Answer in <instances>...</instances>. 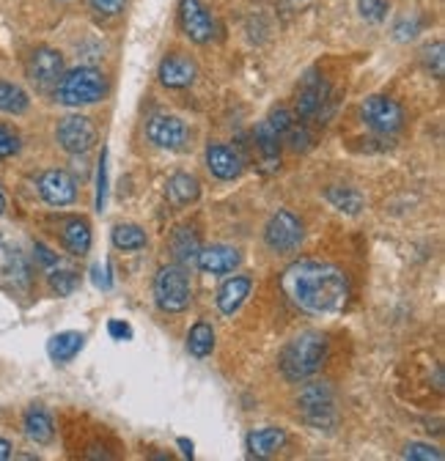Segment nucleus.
I'll return each instance as SVG.
<instances>
[{"mask_svg": "<svg viewBox=\"0 0 445 461\" xmlns=\"http://www.w3.org/2000/svg\"><path fill=\"white\" fill-rule=\"evenodd\" d=\"M286 297L305 313L330 316L344 311L350 303V277L332 264L300 261L284 272Z\"/></svg>", "mask_w": 445, "mask_h": 461, "instance_id": "1", "label": "nucleus"}, {"mask_svg": "<svg viewBox=\"0 0 445 461\" xmlns=\"http://www.w3.org/2000/svg\"><path fill=\"white\" fill-rule=\"evenodd\" d=\"M327 357V338L322 332L297 335L281 355V371L289 382H303L313 376Z\"/></svg>", "mask_w": 445, "mask_h": 461, "instance_id": "2", "label": "nucleus"}, {"mask_svg": "<svg viewBox=\"0 0 445 461\" xmlns=\"http://www.w3.org/2000/svg\"><path fill=\"white\" fill-rule=\"evenodd\" d=\"M107 94V80L96 67H77L67 75H61L55 86V99L67 107H83L96 104Z\"/></svg>", "mask_w": 445, "mask_h": 461, "instance_id": "3", "label": "nucleus"}, {"mask_svg": "<svg viewBox=\"0 0 445 461\" xmlns=\"http://www.w3.org/2000/svg\"><path fill=\"white\" fill-rule=\"evenodd\" d=\"M154 300H157L159 311H165V313H182V311H187V305L193 300L190 275L179 264L162 267L157 272V280H154Z\"/></svg>", "mask_w": 445, "mask_h": 461, "instance_id": "4", "label": "nucleus"}, {"mask_svg": "<svg viewBox=\"0 0 445 461\" xmlns=\"http://www.w3.org/2000/svg\"><path fill=\"white\" fill-rule=\"evenodd\" d=\"M360 115L368 130L379 132V135H394L402 130L404 124V110L396 99L391 96H382V94H374L368 96L363 104H360Z\"/></svg>", "mask_w": 445, "mask_h": 461, "instance_id": "5", "label": "nucleus"}, {"mask_svg": "<svg viewBox=\"0 0 445 461\" xmlns=\"http://www.w3.org/2000/svg\"><path fill=\"white\" fill-rule=\"evenodd\" d=\"M300 410H303V418L316 426V429H324V426H332L336 423V401H332V390L327 382H313L308 384L300 398Z\"/></svg>", "mask_w": 445, "mask_h": 461, "instance_id": "6", "label": "nucleus"}, {"mask_svg": "<svg viewBox=\"0 0 445 461\" xmlns=\"http://www.w3.org/2000/svg\"><path fill=\"white\" fill-rule=\"evenodd\" d=\"M303 237H305L303 222L292 212H286V209L275 212L269 217L267 228H264V240H267L269 250H275V253H292V250H297Z\"/></svg>", "mask_w": 445, "mask_h": 461, "instance_id": "7", "label": "nucleus"}, {"mask_svg": "<svg viewBox=\"0 0 445 461\" xmlns=\"http://www.w3.org/2000/svg\"><path fill=\"white\" fill-rule=\"evenodd\" d=\"M28 80L39 88L47 91L52 86H59L61 75H64V55L52 47H36L28 58Z\"/></svg>", "mask_w": 445, "mask_h": 461, "instance_id": "8", "label": "nucleus"}, {"mask_svg": "<svg viewBox=\"0 0 445 461\" xmlns=\"http://www.w3.org/2000/svg\"><path fill=\"white\" fill-rule=\"evenodd\" d=\"M0 285L14 294H23L31 288V264L20 253V248L6 240H0Z\"/></svg>", "mask_w": 445, "mask_h": 461, "instance_id": "9", "label": "nucleus"}, {"mask_svg": "<svg viewBox=\"0 0 445 461\" xmlns=\"http://www.w3.org/2000/svg\"><path fill=\"white\" fill-rule=\"evenodd\" d=\"M55 140L69 154H86L96 143V127L86 115H67V119H61L59 130H55Z\"/></svg>", "mask_w": 445, "mask_h": 461, "instance_id": "10", "label": "nucleus"}, {"mask_svg": "<svg viewBox=\"0 0 445 461\" xmlns=\"http://www.w3.org/2000/svg\"><path fill=\"white\" fill-rule=\"evenodd\" d=\"M146 135L154 146L159 149H168V151H179L185 149L190 132H187V124L177 115H154L146 127Z\"/></svg>", "mask_w": 445, "mask_h": 461, "instance_id": "11", "label": "nucleus"}, {"mask_svg": "<svg viewBox=\"0 0 445 461\" xmlns=\"http://www.w3.org/2000/svg\"><path fill=\"white\" fill-rule=\"evenodd\" d=\"M179 25L185 36L195 44H206L214 33V23L201 0H182L179 4Z\"/></svg>", "mask_w": 445, "mask_h": 461, "instance_id": "12", "label": "nucleus"}, {"mask_svg": "<svg viewBox=\"0 0 445 461\" xmlns=\"http://www.w3.org/2000/svg\"><path fill=\"white\" fill-rule=\"evenodd\" d=\"M39 195L50 206H69L77 198V185L67 170H44L39 176Z\"/></svg>", "mask_w": 445, "mask_h": 461, "instance_id": "13", "label": "nucleus"}, {"mask_svg": "<svg viewBox=\"0 0 445 461\" xmlns=\"http://www.w3.org/2000/svg\"><path fill=\"white\" fill-rule=\"evenodd\" d=\"M327 102H330V86L316 72H308V77L297 91V113L303 119H322Z\"/></svg>", "mask_w": 445, "mask_h": 461, "instance_id": "14", "label": "nucleus"}, {"mask_svg": "<svg viewBox=\"0 0 445 461\" xmlns=\"http://www.w3.org/2000/svg\"><path fill=\"white\" fill-rule=\"evenodd\" d=\"M198 77V67L190 55L185 52H171V55H165L162 58V64H159V83L165 88H187L193 86Z\"/></svg>", "mask_w": 445, "mask_h": 461, "instance_id": "15", "label": "nucleus"}, {"mask_svg": "<svg viewBox=\"0 0 445 461\" xmlns=\"http://www.w3.org/2000/svg\"><path fill=\"white\" fill-rule=\"evenodd\" d=\"M206 167L212 170V176H217L222 182H232L242 173V159L234 149L222 146V143H212L206 149Z\"/></svg>", "mask_w": 445, "mask_h": 461, "instance_id": "16", "label": "nucleus"}, {"mask_svg": "<svg viewBox=\"0 0 445 461\" xmlns=\"http://www.w3.org/2000/svg\"><path fill=\"white\" fill-rule=\"evenodd\" d=\"M198 267L204 272H212V275H226V272H234L242 261L240 250L237 248H229V245H212V248H204L198 250L195 256Z\"/></svg>", "mask_w": 445, "mask_h": 461, "instance_id": "17", "label": "nucleus"}, {"mask_svg": "<svg viewBox=\"0 0 445 461\" xmlns=\"http://www.w3.org/2000/svg\"><path fill=\"white\" fill-rule=\"evenodd\" d=\"M250 288H253V280L245 277V275H237V277L222 283L220 292H217V308H220V313L222 316H234L245 305V300L250 297Z\"/></svg>", "mask_w": 445, "mask_h": 461, "instance_id": "18", "label": "nucleus"}, {"mask_svg": "<svg viewBox=\"0 0 445 461\" xmlns=\"http://www.w3.org/2000/svg\"><path fill=\"white\" fill-rule=\"evenodd\" d=\"M83 346H86V335L83 332H59V335L50 338L47 355H50L52 363L64 366V363H72L80 355Z\"/></svg>", "mask_w": 445, "mask_h": 461, "instance_id": "19", "label": "nucleus"}, {"mask_svg": "<svg viewBox=\"0 0 445 461\" xmlns=\"http://www.w3.org/2000/svg\"><path fill=\"white\" fill-rule=\"evenodd\" d=\"M61 242L72 256H86L91 250V228L83 217H69L61 230Z\"/></svg>", "mask_w": 445, "mask_h": 461, "instance_id": "20", "label": "nucleus"}, {"mask_svg": "<svg viewBox=\"0 0 445 461\" xmlns=\"http://www.w3.org/2000/svg\"><path fill=\"white\" fill-rule=\"evenodd\" d=\"M286 445V431L284 429H275V426H267V429H259L248 437V453L250 456H272Z\"/></svg>", "mask_w": 445, "mask_h": 461, "instance_id": "21", "label": "nucleus"}, {"mask_svg": "<svg viewBox=\"0 0 445 461\" xmlns=\"http://www.w3.org/2000/svg\"><path fill=\"white\" fill-rule=\"evenodd\" d=\"M165 193H168V201L174 206H190L193 201H198L201 185H198L195 176H190V173H174V176L168 179Z\"/></svg>", "mask_w": 445, "mask_h": 461, "instance_id": "22", "label": "nucleus"}, {"mask_svg": "<svg viewBox=\"0 0 445 461\" xmlns=\"http://www.w3.org/2000/svg\"><path fill=\"white\" fill-rule=\"evenodd\" d=\"M23 429H25L28 439H33L36 445H47V442H52V437H55L52 418H50L41 407H31V410L25 412Z\"/></svg>", "mask_w": 445, "mask_h": 461, "instance_id": "23", "label": "nucleus"}, {"mask_svg": "<svg viewBox=\"0 0 445 461\" xmlns=\"http://www.w3.org/2000/svg\"><path fill=\"white\" fill-rule=\"evenodd\" d=\"M256 146H259L261 159H264L267 167L275 170L277 165H281V154H277V149H281V135H277V132L269 127V122H261V124L256 127Z\"/></svg>", "mask_w": 445, "mask_h": 461, "instance_id": "24", "label": "nucleus"}, {"mask_svg": "<svg viewBox=\"0 0 445 461\" xmlns=\"http://www.w3.org/2000/svg\"><path fill=\"white\" fill-rule=\"evenodd\" d=\"M28 107H31V99L20 86H14L9 80H0V113L23 115Z\"/></svg>", "mask_w": 445, "mask_h": 461, "instance_id": "25", "label": "nucleus"}, {"mask_svg": "<svg viewBox=\"0 0 445 461\" xmlns=\"http://www.w3.org/2000/svg\"><path fill=\"white\" fill-rule=\"evenodd\" d=\"M214 349V330L206 321H198L187 335V352L193 357H209Z\"/></svg>", "mask_w": 445, "mask_h": 461, "instance_id": "26", "label": "nucleus"}, {"mask_svg": "<svg viewBox=\"0 0 445 461\" xmlns=\"http://www.w3.org/2000/svg\"><path fill=\"white\" fill-rule=\"evenodd\" d=\"M171 250L179 261H193L198 256V237L193 234V228L182 225L174 230V237H171Z\"/></svg>", "mask_w": 445, "mask_h": 461, "instance_id": "27", "label": "nucleus"}, {"mask_svg": "<svg viewBox=\"0 0 445 461\" xmlns=\"http://www.w3.org/2000/svg\"><path fill=\"white\" fill-rule=\"evenodd\" d=\"M114 245L119 250H141L146 248V234L141 225H132V222H122L114 228Z\"/></svg>", "mask_w": 445, "mask_h": 461, "instance_id": "28", "label": "nucleus"}, {"mask_svg": "<svg viewBox=\"0 0 445 461\" xmlns=\"http://www.w3.org/2000/svg\"><path fill=\"white\" fill-rule=\"evenodd\" d=\"M327 201L336 206L339 212H350V214H358L360 206H363V198L355 190H347V187H330L327 190Z\"/></svg>", "mask_w": 445, "mask_h": 461, "instance_id": "29", "label": "nucleus"}, {"mask_svg": "<svg viewBox=\"0 0 445 461\" xmlns=\"http://www.w3.org/2000/svg\"><path fill=\"white\" fill-rule=\"evenodd\" d=\"M50 288L59 297H69L77 288V272H72V269H52L50 272Z\"/></svg>", "mask_w": 445, "mask_h": 461, "instance_id": "30", "label": "nucleus"}, {"mask_svg": "<svg viewBox=\"0 0 445 461\" xmlns=\"http://www.w3.org/2000/svg\"><path fill=\"white\" fill-rule=\"evenodd\" d=\"M387 0H358V12L368 23H382L387 17Z\"/></svg>", "mask_w": 445, "mask_h": 461, "instance_id": "31", "label": "nucleus"}, {"mask_svg": "<svg viewBox=\"0 0 445 461\" xmlns=\"http://www.w3.org/2000/svg\"><path fill=\"white\" fill-rule=\"evenodd\" d=\"M20 149H23V140H20V135H17L12 127L0 124V159H9V157L20 154Z\"/></svg>", "mask_w": 445, "mask_h": 461, "instance_id": "32", "label": "nucleus"}, {"mask_svg": "<svg viewBox=\"0 0 445 461\" xmlns=\"http://www.w3.org/2000/svg\"><path fill=\"white\" fill-rule=\"evenodd\" d=\"M404 458H413V461H442V453H440L434 445L410 442V445L404 447Z\"/></svg>", "mask_w": 445, "mask_h": 461, "instance_id": "33", "label": "nucleus"}, {"mask_svg": "<svg viewBox=\"0 0 445 461\" xmlns=\"http://www.w3.org/2000/svg\"><path fill=\"white\" fill-rule=\"evenodd\" d=\"M423 61H426L429 72L440 80L442 77V41H434L423 50Z\"/></svg>", "mask_w": 445, "mask_h": 461, "instance_id": "34", "label": "nucleus"}, {"mask_svg": "<svg viewBox=\"0 0 445 461\" xmlns=\"http://www.w3.org/2000/svg\"><path fill=\"white\" fill-rule=\"evenodd\" d=\"M88 4H91V9H94L96 14H102V17H116V14L124 12L127 0H88Z\"/></svg>", "mask_w": 445, "mask_h": 461, "instance_id": "35", "label": "nucleus"}, {"mask_svg": "<svg viewBox=\"0 0 445 461\" xmlns=\"http://www.w3.org/2000/svg\"><path fill=\"white\" fill-rule=\"evenodd\" d=\"M286 140H289V146L295 149V151H300V149H308L311 146V135H308V130L305 127H297L295 122H292V127L286 130V135H284Z\"/></svg>", "mask_w": 445, "mask_h": 461, "instance_id": "36", "label": "nucleus"}, {"mask_svg": "<svg viewBox=\"0 0 445 461\" xmlns=\"http://www.w3.org/2000/svg\"><path fill=\"white\" fill-rule=\"evenodd\" d=\"M107 332L114 335L116 340H130V338H132V327L124 324V321H116V319L107 324Z\"/></svg>", "mask_w": 445, "mask_h": 461, "instance_id": "37", "label": "nucleus"}, {"mask_svg": "<svg viewBox=\"0 0 445 461\" xmlns=\"http://www.w3.org/2000/svg\"><path fill=\"white\" fill-rule=\"evenodd\" d=\"M33 250H36V261H39L41 267H55V264H59V256H55L50 248H44L41 242H36Z\"/></svg>", "mask_w": 445, "mask_h": 461, "instance_id": "38", "label": "nucleus"}, {"mask_svg": "<svg viewBox=\"0 0 445 461\" xmlns=\"http://www.w3.org/2000/svg\"><path fill=\"white\" fill-rule=\"evenodd\" d=\"M415 31H418V23H415V20H413V23H410V20H404V23H399V25H396V39H413V36H415Z\"/></svg>", "mask_w": 445, "mask_h": 461, "instance_id": "39", "label": "nucleus"}, {"mask_svg": "<svg viewBox=\"0 0 445 461\" xmlns=\"http://www.w3.org/2000/svg\"><path fill=\"white\" fill-rule=\"evenodd\" d=\"M6 458H12V445L6 439H0V461H6Z\"/></svg>", "mask_w": 445, "mask_h": 461, "instance_id": "40", "label": "nucleus"}, {"mask_svg": "<svg viewBox=\"0 0 445 461\" xmlns=\"http://www.w3.org/2000/svg\"><path fill=\"white\" fill-rule=\"evenodd\" d=\"M179 445L185 447V456H187V458H193V442H187V439H179Z\"/></svg>", "mask_w": 445, "mask_h": 461, "instance_id": "41", "label": "nucleus"}, {"mask_svg": "<svg viewBox=\"0 0 445 461\" xmlns=\"http://www.w3.org/2000/svg\"><path fill=\"white\" fill-rule=\"evenodd\" d=\"M4 212H6V195L0 193V214H4Z\"/></svg>", "mask_w": 445, "mask_h": 461, "instance_id": "42", "label": "nucleus"}]
</instances>
